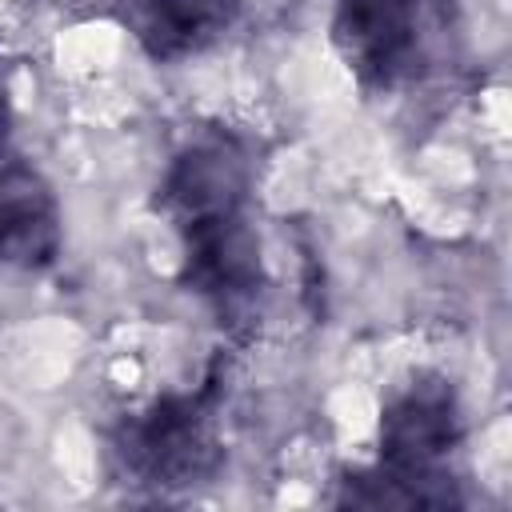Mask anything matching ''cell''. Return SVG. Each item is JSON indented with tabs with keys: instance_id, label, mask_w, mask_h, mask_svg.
Listing matches in <instances>:
<instances>
[{
	"instance_id": "1",
	"label": "cell",
	"mask_w": 512,
	"mask_h": 512,
	"mask_svg": "<svg viewBox=\"0 0 512 512\" xmlns=\"http://www.w3.org/2000/svg\"><path fill=\"white\" fill-rule=\"evenodd\" d=\"M464 440V416L452 380L436 372L408 376L380 408V460L344 472L336 504L364 508H448L460 504L448 460Z\"/></svg>"
},
{
	"instance_id": "2",
	"label": "cell",
	"mask_w": 512,
	"mask_h": 512,
	"mask_svg": "<svg viewBox=\"0 0 512 512\" xmlns=\"http://www.w3.org/2000/svg\"><path fill=\"white\" fill-rule=\"evenodd\" d=\"M328 36L364 92H396L440 64L452 32L436 0H336Z\"/></svg>"
},
{
	"instance_id": "3",
	"label": "cell",
	"mask_w": 512,
	"mask_h": 512,
	"mask_svg": "<svg viewBox=\"0 0 512 512\" xmlns=\"http://www.w3.org/2000/svg\"><path fill=\"white\" fill-rule=\"evenodd\" d=\"M120 464L152 488H188L216 472L220 448L212 436V392L160 396L128 416L116 432Z\"/></svg>"
},
{
	"instance_id": "4",
	"label": "cell",
	"mask_w": 512,
	"mask_h": 512,
	"mask_svg": "<svg viewBox=\"0 0 512 512\" xmlns=\"http://www.w3.org/2000/svg\"><path fill=\"white\" fill-rule=\"evenodd\" d=\"M180 240V280L220 312H236L264 288L260 236L244 208L212 212L172 228Z\"/></svg>"
},
{
	"instance_id": "5",
	"label": "cell",
	"mask_w": 512,
	"mask_h": 512,
	"mask_svg": "<svg viewBox=\"0 0 512 512\" xmlns=\"http://www.w3.org/2000/svg\"><path fill=\"white\" fill-rule=\"evenodd\" d=\"M60 256V204L52 184L28 160H0V264L48 268Z\"/></svg>"
},
{
	"instance_id": "6",
	"label": "cell",
	"mask_w": 512,
	"mask_h": 512,
	"mask_svg": "<svg viewBox=\"0 0 512 512\" xmlns=\"http://www.w3.org/2000/svg\"><path fill=\"white\" fill-rule=\"evenodd\" d=\"M240 16V0H120V20L144 56L172 64L216 44Z\"/></svg>"
},
{
	"instance_id": "7",
	"label": "cell",
	"mask_w": 512,
	"mask_h": 512,
	"mask_svg": "<svg viewBox=\"0 0 512 512\" xmlns=\"http://www.w3.org/2000/svg\"><path fill=\"white\" fill-rule=\"evenodd\" d=\"M8 136H12V96H8V76H4V60H0V160L8 152Z\"/></svg>"
}]
</instances>
